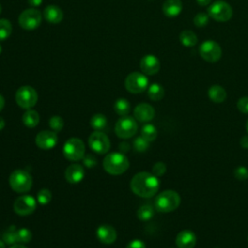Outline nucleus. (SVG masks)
<instances>
[{"label": "nucleus", "mask_w": 248, "mask_h": 248, "mask_svg": "<svg viewBox=\"0 0 248 248\" xmlns=\"http://www.w3.org/2000/svg\"><path fill=\"white\" fill-rule=\"evenodd\" d=\"M162 11L167 17H176L182 11V3L180 0H165Z\"/></svg>", "instance_id": "aec40b11"}, {"label": "nucleus", "mask_w": 248, "mask_h": 248, "mask_svg": "<svg viewBox=\"0 0 248 248\" xmlns=\"http://www.w3.org/2000/svg\"><path fill=\"white\" fill-rule=\"evenodd\" d=\"M209 17L219 22H226L232 16V8L231 5L223 0H217L209 5L207 9Z\"/></svg>", "instance_id": "39448f33"}, {"label": "nucleus", "mask_w": 248, "mask_h": 248, "mask_svg": "<svg viewBox=\"0 0 248 248\" xmlns=\"http://www.w3.org/2000/svg\"><path fill=\"white\" fill-rule=\"evenodd\" d=\"M166 170H167V166L163 162H157L156 164H154V166L152 168V173L154 175H156L157 177L164 175Z\"/></svg>", "instance_id": "4c0bfd02"}, {"label": "nucleus", "mask_w": 248, "mask_h": 248, "mask_svg": "<svg viewBox=\"0 0 248 248\" xmlns=\"http://www.w3.org/2000/svg\"><path fill=\"white\" fill-rule=\"evenodd\" d=\"M208 98L214 103H223L227 98V92L224 87L219 84L211 85L207 90Z\"/></svg>", "instance_id": "4be33fe9"}, {"label": "nucleus", "mask_w": 248, "mask_h": 248, "mask_svg": "<svg viewBox=\"0 0 248 248\" xmlns=\"http://www.w3.org/2000/svg\"><path fill=\"white\" fill-rule=\"evenodd\" d=\"M96 235L98 239L104 244H111L117 237L115 229L109 225L100 226L96 231Z\"/></svg>", "instance_id": "a211bd4d"}, {"label": "nucleus", "mask_w": 248, "mask_h": 248, "mask_svg": "<svg viewBox=\"0 0 248 248\" xmlns=\"http://www.w3.org/2000/svg\"><path fill=\"white\" fill-rule=\"evenodd\" d=\"M215 248H218V247H215Z\"/></svg>", "instance_id": "6e6d98bb"}, {"label": "nucleus", "mask_w": 248, "mask_h": 248, "mask_svg": "<svg viewBox=\"0 0 248 248\" xmlns=\"http://www.w3.org/2000/svg\"><path fill=\"white\" fill-rule=\"evenodd\" d=\"M44 17L47 22L57 24L63 19V12L58 6L49 5L44 10Z\"/></svg>", "instance_id": "412c9836"}, {"label": "nucleus", "mask_w": 248, "mask_h": 248, "mask_svg": "<svg viewBox=\"0 0 248 248\" xmlns=\"http://www.w3.org/2000/svg\"><path fill=\"white\" fill-rule=\"evenodd\" d=\"M208 20H209V16L208 14H205V13H198L193 19L194 24L197 27H203L207 25Z\"/></svg>", "instance_id": "f704fd0d"}, {"label": "nucleus", "mask_w": 248, "mask_h": 248, "mask_svg": "<svg viewBox=\"0 0 248 248\" xmlns=\"http://www.w3.org/2000/svg\"><path fill=\"white\" fill-rule=\"evenodd\" d=\"M88 144L93 151L99 154H105L110 148L109 139L101 131H95L89 136Z\"/></svg>", "instance_id": "f8f14e48"}, {"label": "nucleus", "mask_w": 248, "mask_h": 248, "mask_svg": "<svg viewBox=\"0 0 248 248\" xmlns=\"http://www.w3.org/2000/svg\"><path fill=\"white\" fill-rule=\"evenodd\" d=\"M180 204V196L173 190L161 192L154 201L155 209L161 213H168L175 210Z\"/></svg>", "instance_id": "7ed1b4c3"}, {"label": "nucleus", "mask_w": 248, "mask_h": 248, "mask_svg": "<svg viewBox=\"0 0 248 248\" xmlns=\"http://www.w3.org/2000/svg\"><path fill=\"white\" fill-rule=\"evenodd\" d=\"M126 248H145V244L140 239H134L128 243Z\"/></svg>", "instance_id": "a19ab883"}, {"label": "nucleus", "mask_w": 248, "mask_h": 248, "mask_svg": "<svg viewBox=\"0 0 248 248\" xmlns=\"http://www.w3.org/2000/svg\"><path fill=\"white\" fill-rule=\"evenodd\" d=\"M197 242V236L194 232L190 230H183L179 232L175 238L177 248H194Z\"/></svg>", "instance_id": "f3484780"}, {"label": "nucleus", "mask_w": 248, "mask_h": 248, "mask_svg": "<svg viewBox=\"0 0 248 248\" xmlns=\"http://www.w3.org/2000/svg\"><path fill=\"white\" fill-rule=\"evenodd\" d=\"M48 125L51 128L52 131L54 132H59L62 130V128L64 127V120L62 117L58 116V115H54L52 116L49 121H48Z\"/></svg>", "instance_id": "72a5a7b5"}, {"label": "nucleus", "mask_w": 248, "mask_h": 248, "mask_svg": "<svg viewBox=\"0 0 248 248\" xmlns=\"http://www.w3.org/2000/svg\"><path fill=\"white\" fill-rule=\"evenodd\" d=\"M36 200L29 195H24L17 198L14 202V210L16 214L25 216L33 213L36 209Z\"/></svg>", "instance_id": "ddd939ff"}, {"label": "nucleus", "mask_w": 248, "mask_h": 248, "mask_svg": "<svg viewBox=\"0 0 248 248\" xmlns=\"http://www.w3.org/2000/svg\"><path fill=\"white\" fill-rule=\"evenodd\" d=\"M141 137L147 141H153L157 138V129L152 124H145L141 128Z\"/></svg>", "instance_id": "c756f323"}, {"label": "nucleus", "mask_w": 248, "mask_h": 248, "mask_svg": "<svg viewBox=\"0 0 248 248\" xmlns=\"http://www.w3.org/2000/svg\"><path fill=\"white\" fill-rule=\"evenodd\" d=\"M199 53L204 61L215 63L219 61L222 56V48L217 42L207 40L201 44L199 47Z\"/></svg>", "instance_id": "0eeeda50"}, {"label": "nucleus", "mask_w": 248, "mask_h": 248, "mask_svg": "<svg viewBox=\"0 0 248 248\" xmlns=\"http://www.w3.org/2000/svg\"><path fill=\"white\" fill-rule=\"evenodd\" d=\"M10 248H27V247H25V246H23V245H21V244H14V245H12Z\"/></svg>", "instance_id": "09e8293b"}, {"label": "nucleus", "mask_w": 248, "mask_h": 248, "mask_svg": "<svg viewBox=\"0 0 248 248\" xmlns=\"http://www.w3.org/2000/svg\"><path fill=\"white\" fill-rule=\"evenodd\" d=\"M16 101L20 108L30 109L36 105L38 101V94L33 87L23 85L17 89L16 93Z\"/></svg>", "instance_id": "6e6552de"}, {"label": "nucleus", "mask_w": 248, "mask_h": 248, "mask_svg": "<svg viewBox=\"0 0 248 248\" xmlns=\"http://www.w3.org/2000/svg\"><path fill=\"white\" fill-rule=\"evenodd\" d=\"M140 70L144 75L152 76L159 72L161 64L159 59L153 54H146L140 59Z\"/></svg>", "instance_id": "2eb2a0df"}, {"label": "nucleus", "mask_w": 248, "mask_h": 248, "mask_svg": "<svg viewBox=\"0 0 248 248\" xmlns=\"http://www.w3.org/2000/svg\"><path fill=\"white\" fill-rule=\"evenodd\" d=\"M128 158L121 152H112L108 154L104 161V170L112 175H118L125 172L129 168Z\"/></svg>", "instance_id": "f03ea898"}, {"label": "nucleus", "mask_w": 248, "mask_h": 248, "mask_svg": "<svg viewBox=\"0 0 248 248\" xmlns=\"http://www.w3.org/2000/svg\"><path fill=\"white\" fill-rule=\"evenodd\" d=\"M240 145L243 147V148H248V135H245L243 136L241 139H240Z\"/></svg>", "instance_id": "37998d69"}, {"label": "nucleus", "mask_w": 248, "mask_h": 248, "mask_svg": "<svg viewBox=\"0 0 248 248\" xmlns=\"http://www.w3.org/2000/svg\"><path fill=\"white\" fill-rule=\"evenodd\" d=\"M0 248H5V242L3 240H0Z\"/></svg>", "instance_id": "8fccbe9b"}, {"label": "nucleus", "mask_w": 248, "mask_h": 248, "mask_svg": "<svg viewBox=\"0 0 248 248\" xmlns=\"http://www.w3.org/2000/svg\"><path fill=\"white\" fill-rule=\"evenodd\" d=\"M125 87L133 94L141 93L148 87V78L143 73L133 72L127 76L125 79Z\"/></svg>", "instance_id": "9d476101"}, {"label": "nucleus", "mask_w": 248, "mask_h": 248, "mask_svg": "<svg viewBox=\"0 0 248 248\" xmlns=\"http://www.w3.org/2000/svg\"><path fill=\"white\" fill-rule=\"evenodd\" d=\"M246 130H247V133H248V119H247V122H246Z\"/></svg>", "instance_id": "3c124183"}, {"label": "nucleus", "mask_w": 248, "mask_h": 248, "mask_svg": "<svg viewBox=\"0 0 248 248\" xmlns=\"http://www.w3.org/2000/svg\"><path fill=\"white\" fill-rule=\"evenodd\" d=\"M1 11H2V7H1V5H0V14H1Z\"/></svg>", "instance_id": "864d4df0"}, {"label": "nucleus", "mask_w": 248, "mask_h": 248, "mask_svg": "<svg viewBox=\"0 0 248 248\" xmlns=\"http://www.w3.org/2000/svg\"><path fill=\"white\" fill-rule=\"evenodd\" d=\"M4 106H5V99H4V97L0 94V111L4 108Z\"/></svg>", "instance_id": "49530a36"}, {"label": "nucleus", "mask_w": 248, "mask_h": 248, "mask_svg": "<svg viewBox=\"0 0 248 248\" xmlns=\"http://www.w3.org/2000/svg\"><path fill=\"white\" fill-rule=\"evenodd\" d=\"M118 147H119V150L121 151V153H122V152H127V151H129V149H130V145H129L127 142H125V141L121 142Z\"/></svg>", "instance_id": "79ce46f5"}, {"label": "nucleus", "mask_w": 248, "mask_h": 248, "mask_svg": "<svg viewBox=\"0 0 248 248\" xmlns=\"http://www.w3.org/2000/svg\"><path fill=\"white\" fill-rule=\"evenodd\" d=\"M247 241H248V236H247Z\"/></svg>", "instance_id": "5fc2aeb1"}, {"label": "nucleus", "mask_w": 248, "mask_h": 248, "mask_svg": "<svg viewBox=\"0 0 248 248\" xmlns=\"http://www.w3.org/2000/svg\"><path fill=\"white\" fill-rule=\"evenodd\" d=\"M134 194L141 198L155 196L160 187V181L156 175L147 171H140L133 176L130 183Z\"/></svg>", "instance_id": "f257e3e1"}, {"label": "nucleus", "mask_w": 248, "mask_h": 248, "mask_svg": "<svg viewBox=\"0 0 248 248\" xmlns=\"http://www.w3.org/2000/svg\"><path fill=\"white\" fill-rule=\"evenodd\" d=\"M40 121V116L36 110L27 109L22 115V122L28 128H34L38 125Z\"/></svg>", "instance_id": "b1692460"}, {"label": "nucleus", "mask_w": 248, "mask_h": 248, "mask_svg": "<svg viewBox=\"0 0 248 248\" xmlns=\"http://www.w3.org/2000/svg\"><path fill=\"white\" fill-rule=\"evenodd\" d=\"M115 134L121 139H128L133 137L138 131V124L136 120L129 115L122 116L115 124Z\"/></svg>", "instance_id": "9b49d317"}, {"label": "nucleus", "mask_w": 248, "mask_h": 248, "mask_svg": "<svg viewBox=\"0 0 248 248\" xmlns=\"http://www.w3.org/2000/svg\"><path fill=\"white\" fill-rule=\"evenodd\" d=\"M170 248H172V247H170Z\"/></svg>", "instance_id": "4d7b16f0"}, {"label": "nucleus", "mask_w": 248, "mask_h": 248, "mask_svg": "<svg viewBox=\"0 0 248 248\" xmlns=\"http://www.w3.org/2000/svg\"><path fill=\"white\" fill-rule=\"evenodd\" d=\"M196 1H197V3H198L200 6L204 7V6H207L208 4H210V2H211L212 0H196Z\"/></svg>", "instance_id": "a18cd8bd"}, {"label": "nucleus", "mask_w": 248, "mask_h": 248, "mask_svg": "<svg viewBox=\"0 0 248 248\" xmlns=\"http://www.w3.org/2000/svg\"><path fill=\"white\" fill-rule=\"evenodd\" d=\"M236 106L239 111H241L242 113L248 114V97L247 96H244L238 99Z\"/></svg>", "instance_id": "58836bf2"}, {"label": "nucleus", "mask_w": 248, "mask_h": 248, "mask_svg": "<svg viewBox=\"0 0 248 248\" xmlns=\"http://www.w3.org/2000/svg\"><path fill=\"white\" fill-rule=\"evenodd\" d=\"M233 175L237 180H246L248 178V169L244 166H238L233 170Z\"/></svg>", "instance_id": "e433bc0d"}, {"label": "nucleus", "mask_w": 248, "mask_h": 248, "mask_svg": "<svg viewBox=\"0 0 248 248\" xmlns=\"http://www.w3.org/2000/svg\"><path fill=\"white\" fill-rule=\"evenodd\" d=\"M27 2H28V4H29L31 7L36 8V7H39V6L42 4L43 0H27Z\"/></svg>", "instance_id": "c03bdc74"}, {"label": "nucleus", "mask_w": 248, "mask_h": 248, "mask_svg": "<svg viewBox=\"0 0 248 248\" xmlns=\"http://www.w3.org/2000/svg\"><path fill=\"white\" fill-rule=\"evenodd\" d=\"M84 176V170L78 164L70 165L65 170V178L69 183L76 184L82 180Z\"/></svg>", "instance_id": "6ab92c4d"}, {"label": "nucleus", "mask_w": 248, "mask_h": 248, "mask_svg": "<svg viewBox=\"0 0 248 248\" xmlns=\"http://www.w3.org/2000/svg\"><path fill=\"white\" fill-rule=\"evenodd\" d=\"M3 241L6 244L9 245H14L18 243V238H17V230H16L15 226H12L8 228L4 233H3Z\"/></svg>", "instance_id": "c85d7f7f"}, {"label": "nucleus", "mask_w": 248, "mask_h": 248, "mask_svg": "<svg viewBox=\"0 0 248 248\" xmlns=\"http://www.w3.org/2000/svg\"><path fill=\"white\" fill-rule=\"evenodd\" d=\"M4 127H5V121H4V119L0 116V131H1Z\"/></svg>", "instance_id": "de8ad7c7"}, {"label": "nucleus", "mask_w": 248, "mask_h": 248, "mask_svg": "<svg viewBox=\"0 0 248 248\" xmlns=\"http://www.w3.org/2000/svg\"><path fill=\"white\" fill-rule=\"evenodd\" d=\"M148 146H149V141H147L141 136L136 138L133 142V147L138 152H144L148 148Z\"/></svg>", "instance_id": "473e14b6"}, {"label": "nucleus", "mask_w": 248, "mask_h": 248, "mask_svg": "<svg viewBox=\"0 0 248 248\" xmlns=\"http://www.w3.org/2000/svg\"><path fill=\"white\" fill-rule=\"evenodd\" d=\"M51 200V192L48 189H41L37 194V201L40 204H47Z\"/></svg>", "instance_id": "2f4dec72"}, {"label": "nucleus", "mask_w": 248, "mask_h": 248, "mask_svg": "<svg viewBox=\"0 0 248 248\" xmlns=\"http://www.w3.org/2000/svg\"><path fill=\"white\" fill-rule=\"evenodd\" d=\"M42 21V14L35 8L24 10L18 16V24L24 30H34L38 28Z\"/></svg>", "instance_id": "1a4fd4ad"}, {"label": "nucleus", "mask_w": 248, "mask_h": 248, "mask_svg": "<svg viewBox=\"0 0 248 248\" xmlns=\"http://www.w3.org/2000/svg\"><path fill=\"white\" fill-rule=\"evenodd\" d=\"M137 215L140 221H149L154 215V208L149 204H143L138 209Z\"/></svg>", "instance_id": "cd10ccee"}, {"label": "nucleus", "mask_w": 248, "mask_h": 248, "mask_svg": "<svg viewBox=\"0 0 248 248\" xmlns=\"http://www.w3.org/2000/svg\"><path fill=\"white\" fill-rule=\"evenodd\" d=\"M147 95L152 101H160L165 95L164 87L159 83H152L148 86Z\"/></svg>", "instance_id": "393cba45"}, {"label": "nucleus", "mask_w": 248, "mask_h": 248, "mask_svg": "<svg viewBox=\"0 0 248 248\" xmlns=\"http://www.w3.org/2000/svg\"><path fill=\"white\" fill-rule=\"evenodd\" d=\"M2 52V47H1V45H0V53Z\"/></svg>", "instance_id": "603ef678"}, {"label": "nucleus", "mask_w": 248, "mask_h": 248, "mask_svg": "<svg viewBox=\"0 0 248 248\" xmlns=\"http://www.w3.org/2000/svg\"><path fill=\"white\" fill-rule=\"evenodd\" d=\"M179 41L184 46L191 47L198 43V37L192 30H183L179 34Z\"/></svg>", "instance_id": "5701e85b"}, {"label": "nucleus", "mask_w": 248, "mask_h": 248, "mask_svg": "<svg viewBox=\"0 0 248 248\" xmlns=\"http://www.w3.org/2000/svg\"><path fill=\"white\" fill-rule=\"evenodd\" d=\"M57 135L56 132L50 130H45L38 133L35 139V142L38 147L42 149H50L55 146L57 142Z\"/></svg>", "instance_id": "4468645a"}, {"label": "nucleus", "mask_w": 248, "mask_h": 248, "mask_svg": "<svg viewBox=\"0 0 248 248\" xmlns=\"http://www.w3.org/2000/svg\"><path fill=\"white\" fill-rule=\"evenodd\" d=\"M134 116L140 122H148L155 116V109L147 103H140L135 108Z\"/></svg>", "instance_id": "dca6fc26"}, {"label": "nucleus", "mask_w": 248, "mask_h": 248, "mask_svg": "<svg viewBox=\"0 0 248 248\" xmlns=\"http://www.w3.org/2000/svg\"><path fill=\"white\" fill-rule=\"evenodd\" d=\"M113 108L118 115L126 116L130 111V103L126 99L120 98L115 101Z\"/></svg>", "instance_id": "a878e982"}, {"label": "nucleus", "mask_w": 248, "mask_h": 248, "mask_svg": "<svg viewBox=\"0 0 248 248\" xmlns=\"http://www.w3.org/2000/svg\"><path fill=\"white\" fill-rule=\"evenodd\" d=\"M82 161H83V165L87 168H93L95 167V165L97 164V160L96 158L91 155V154H87L85 155L83 158H82Z\"/></svg>", "instance_id": "ea45409f"}, {"label": "nucleus", "mask_w": 248, "mask_h": 248, "mask_svg": "<svg viewBox=\"0 0 248 248\" xmlns=\"http://www.w3.org/2000/svg\"><path fill=\"white\" fill-rule=\"evenodd\" d=\"M90 125L95 131H102L107 126V118L102 113H96L92 116Z\"/></svg>", "instance_id": "bb28decb"}, {"label": "nucleus", "mask_w": 248, "mask_h": 248, "mask_svg": "<svg viewBox=\"0 0 248 248\" xmlns=\"http://www.w3.org/2000/svg\"><path fill=\"white\" fill-rule=\"evenodd\" d=\"M12 24L8 19H0V41L7 40L12 34Z\"/></svg>", "instance_id": "7c9ffc66"}, {"label": "nucleus", "mask_w": 248, "mask_h": 248, "mask_svg": "<svg viewBox=\"0 0 248 248\" xmlns=\"http://www.w3.org/2000/svg\"><path fill=\"white\" fill-rule=\"evenodd\" d=\"M17 238H18V242H21V243L29 242L32 238V232L26 228H20L17 230Z\"/></svg>", "instance_id": "c9c22d12"}, {"label": "nucleus", "mask_w": 248, "mask_h": 248, "mask_svg": "<svg viewBox=\"0 0 248 248\" xmlns=\"http://www.w3.org/2000/svg\"><path fill=\"white\" fill-rule=\"evenodd\" d=\"M9 184L15 192L26 193L32 187V177L23 170H16L9 177Z\"/></svg>", "instance_id": "20e7f679"}, {"label": "nucleus", "mask_w": 248, "mask_h": 248, "mask_svg": "<svg viewBox=\"0 0 248 248\" xmlns=\"http://www.w3.org/2000/svg\"><path fill=\"white\" fill-rule=\"evenodd\" d=\"M85 146L78 138L69 139L63 146V154L70 161H79L84 157Z\"/></svg>", "instance_id": "423d86ee"}]
</instances>
